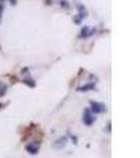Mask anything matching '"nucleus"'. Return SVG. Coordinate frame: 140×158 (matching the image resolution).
I'll use <instances>...</instances> for the list:
<instances>
[{"mask_svg":"<svg viewBox=\"0 0 140 158\" xmlns=\"http://www.w3.org/2000/svg\"><path fill=\"white\" fill-rule=\"evenodd\" d=\"M68 143V138L67 137H61L58 140H56L54 142V144H53V147L56 148V149H62V148H64L67 146Z\"/></svg>","mask_w":140,"mask_h":158,"instance_id":"39448f33","label":"nucleus"},{"mask_svg":"<svg viewBox=\"0 0 140 158\" xmlns=\"http://www.w3.org/2000/svg\"><path fill=\"white\" fill-rule=\"evenodd\" d=\"M95 88V83H88V85H83V86H80V88L77 89V91L79 92H86V91H90V90H93Z\"/></svg>","mask_w":140,"mask_h":158,"instance_id":"423d86ee","label":"nucleus"},{"mask_svg":"<svg viewBox=\"0 0 140 158\" xmlns=\"http://www.w3.org/2000/svg\"><path fill=\"white\" fill-rule=\"evenodd\" d=\"M80 37L82 38H88V37H91L92 35L95 33V29H90L89 27H83L82 30L80 31Z\"/></svg>","mask_w":140,"mask_h":158,"instance_id":"20e7f679","label":"nucleus"},{"mask_svg":"<svg viewBox=\"0 0 140 158\" xmlns=\"http://www.w3.org/2000/svg\"><path fill=\"white\" fill-rule=\"evenodd\" d=\"M91 111L95 114H100L106 111V108L103 103L96 102V101H92L91 102Z\"/></svg>","mask_w":140,"mask_h":158,"instance_id":"f03ea898","label":"nucleus"},{"mask_svg":"<svg viewBox=\"0 0 140 158\" xmlns=\"http://www.w3.org/2000/svg\"><path fill=\"white\" fill-rule=\"evenodd\" d=\"M25 150H27V152L30 153V154L35 155L39 151V146H38L37 143H35V142H32V143H29L25 147Z\"/></svg>","mask_w":140,"mask_h":158,"instance_id":"7ed1b4c3","label":"nucleus"},{"mask_svg":"<svg viewBox=\"0 0 140 158\" xmlns=\"http://www.w3.org/2000/svg\"><path fill=\"white\" fill-rule=\"evenodd\" d=\"M60 6L63 9H70V3H68L67 0H60Z\"/></svg>","mask_w":140,"mask_h":158,"instance_id":"6e6552de","label":"nucleus"},{"mask_svg":"<svg viewBox=\"0 0 140 158\" xmlns=\"http://www.w3.org/2000/svg\"><path fill=\"white\" fill-rule=\"evenodd\" d=\"M23 82L27 83V85L30 86H35V82H34V80H32V79H24Z\"/></svg>","mask_w":140,"mask_h":158,"instance_id":"1a4fd4ad","label":"nucleus"},{"mask_svg":"<svg viewBox=\"0 0 140 158\" xmlns=\"http://www.w3.org/2000/svg\"><path fill=\"white\" fill-rule=\"evenodd\" d=\"M82 119L86 126H92L93 122L95 121V116L93 115V113H92V111L90 109H85L84 112H83Z\"/></svg>","mask_w":140,"mask_h":158,"instance_id":"f257e3e1","label":"nucleus"},{"mask_svg":"<svg viewBox=\"0 0 140 158\" xmlns=\"http://www.w3.org/2000/svg\"><path fill=\"white\" fill-rule=\"evenodd\" d=\"M2 11H3V4H1V3H0V19H1Z\"/></svg>","mask_w":140,"mask_h":158,"instance_id":"9d476101","label":"nucleus"},{"mask_svg":"<svg viewBox=\"0 0 140 158\" xmlns=\"http://www.w3.org/2000/svg\"><path fill=\"white\" fill-rule=\"evenodd\" d=\"M6 89H7V86H6V83H3L2 81H0V97H2V96L6 95Z\"/></svg>","mask_w":140,"mask_h":158,"instance_id":"0eeeda50","label":"nucleus"}]
</instances>
